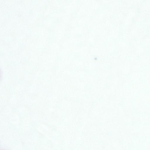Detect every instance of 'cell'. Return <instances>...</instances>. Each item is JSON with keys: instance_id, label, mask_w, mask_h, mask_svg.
<instances>
[{"instance_id": "1", "label": "cell", "mask_w": 150, "mask_h": 150, "mask_svg": "<svg viewBox=\"0 0 150 150\" xmlns=\"http://www.w3.org/2000/svg\"><path fill=\"white\" fill-rule=\"evenodd\" d=\"M1 76H2V73H1V70L0 69V80L1 79Z\"/></svg>"}]
</instances>
